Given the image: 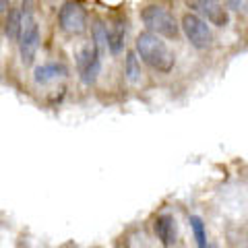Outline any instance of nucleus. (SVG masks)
Wrapping results in <instances>:
<instances>
[{
  "label": "nucleus",
  "instance_id": "1",
  "mask_svg": "<svg viewBox=\"0 0 248 248\" xmlns=\"http://www.w3.org/2000/svg\"><path fill=\"white\" fill-rule=\"evenodd\" d=\"M135 54H139L145 64H149L151 68H155V71H159V73H170L176 62L174 52L168 48L166 42L161 40L159 35L149 33V31H143V33L137 37V52Z\"/></svg>",
  "mask_w": 248,
  "mask_h": 248
},
{
  "label": "nucleus",
  "instance_id": "13",
  "mask_svg": "<svg viewBox=\"0 0 248 248\" xmlns=\"http://www.w3.org/2000/svg\"><path fill=\"white\" fill-rule=\"evenodd\" d=\"M124 75H126V79L137 85L139 81H141V64H139V58L135 52H128L126 54V62H124Z\"/></svg>",
  "mask_w": 248,
  "mask_h": 248
},
{
  "label": "nucleus",
  "instance_id": "7",
  "mask_svg": "<svg viewBox=\"0 0 248 248\" xmlns=\"http://www.w3.org/2000/svg\"><path fill=\"white\" fill-rule=\"evenodd\" d=\"M77 68H79V77L85 85H93L97 81V75L102 71V56L93 48V44L81 48L79 56H77Z\"/></svg>",
  "mask_w": 248,
  "mask_h": 248
},
{
  "label": "nucleus",
  "instance_id": "6",
  "mask_svg": "<svg viewBox=\"0 0 248 248\" xmlns=\"http://www.w3.org/2000/svg\"><path fill=\"white\" fill-rule=\"evenodd\" d=\"M186 4L192 9V15L205 17L215 27H226L230 23V15L221 6L219 0H186Z\"/></svg>",
  "mask_w": 248,
  "mask_h": 248
},
{
  "label": "nucleus",
  "instance_id": "16",
  "mask_svg": "<svg viewBox=\"0 0 248 248\" xmlns=\"http://www.w3.org/2000/svg\"><path fill=\"white\" fill-rule=\"evenodd\" d=\"M9 9H11V2H9V0H0V13L9 11Z\"/></svg>",
  "mask_w": 248,
  "mask_h": 248
},
{
  "label": "nucleus",
  "instance_id": "10",
  "mask_svg": "<svg viewBox=\"0 0 248 248\" xmlns=\"http://www.w3.org/2000/svg\"><path fill=\"white\" fill-rule=\"evenodd\" d=\"M68 71H66V66L64 64H60V62H50V64H42V66H37L35 68V73H33V79L35 83H50L54 79H58V77H64Z\"/></svg>",
  "mask_w": 248,
  "mask_h": 248
},
{
  "label": "nucleus",
  "instance_id": "3",
  "mask_svg": "<svg viewBox=\"0 0 248 248\" xmlns=\"http://www.w3.org/2000/svg\"><path fill=\"white\" fill-rule=\"evenodd\" d=\"M58 21L62 31L71 35H79L87 29V11L81 2H75V0H68V2L62 4V9L58 13Z\"/></svg>",
  "mask_w": 248,
  "mask_h": 248
},
{
  "label": "nucleus",
  "instance_id": "9",
  "mask_svg": "<svg viewBox=\"0 0 248 248\" xmlns=\"http://www.w3.org/2000/svg\"><path fill=\"white\" fill-rule=\"evenodd\" d=\"M124 37H126V27L122 19H116L112 27L108 29V50L112 54H120L124 48Z\"/></svg>",
  "mask_w": 248,
  "mask_h": 248
},
{
  "label": "nucleus",
  "instance_id": "8",
  "mask_svg": "<svg viewBox=\"0 0 248 248\" xmlns=\"http://www.w3.org/2000/svg\"><path fill=\"white\" fill-rule=\"evenodd\" d=\"M155 236L164 246H174L176 244V219L172 215H159L153 223Z\"/></svg>",
  "mask_w": 248,
  "mask_h": 248
},
{
  "label": "nucleus",
  "instance_id": "5",
  "mask_svg": "<svg viewBox=\"0 0 248 248\" xmlns=\"http://www.w3.org/2000/svg\"><path fill=\"white\" fill-rule=\"evenodd\" d=\"M182 29H184L186 37H188V42L199 50L209 48L213 42V35H211V29H209L207 21H203L192 13H186L182 17Z\"/></svg>",
  "mask_w": 248,
  "mask_h": 248
},
{
  "label": "nucleus",
  "instance_id": "11",
  "mask_svg": "<svg viewBox=\"0 0 248 248\" xmlns=\"http://www.w3.org/2000/svg\"><path fill=\"white\" fill-rule=\"evenodd\" d=\"M21 25H23L21 11H17V9L9 11V17H6V21H4V33H6V37L13 40V42H17L19 35H21Z\"/></svg>",
  "mask_w": 248,
  "mask_h": 248
},
{
  "label": "nucleus",
  "instance_id": "2",
  "mask_svg": "<svg viewBox=\"0 0 248 248\" xmlns=\"http://www.w3.org/2000/svg\"><path fill=\"white\" fill-rule=\"evenodd\" d=\"M141 19L145 23V27L149 33L155 35H164L168 40H176L178 33H180V27H178V21L172 13L159 4H149L145 6L141 13Z\"/></svg>",
  "mask_w": 248,
  "mask_h": 248
},
{
  "label": "nucleus",
  "instance_id": "15",
  "mask_svg": "<svg viewBox=\"0 0 248 248\" xmlns=\"http://www.w3.org/2000/svg\"><path fill=\"white\" fill-rule=\"evenodd\" d=\"M226 2L234 11H246V0H226Z\"/></svg>",
  "mask_w": 248,
  "mask_h": 248
},
{
  "label": "nucleus",
  "instance_id": "12",
  "mask_svg": "<svg viewBox=\"0 0 248 248\" xmlns=\"http://www.w3.org/2000/svg\"><path fill=\"white\" fill-rule=\"evenodd\" d=\"M91 29H93V42L91 44H93V48L97 50L99 56H102V54L108 50V27L104 25V21L95 19Z\"/></svg>",
  "mask_w": 248,
  "mask_h": 248
},
{
  "label": "nucleus",
  "instance_id": "4",
  "mask_svg": "<svg viewBox=\"0 0 248 248\" xmlns=\"http://www.w3.org/2000/svg\"><path fill=\"white\" fill-rule=\"evenodd\" d=\"M40 48V27L33 21V17H25L21 25V35H19V52H21V62L29 66L35 58V52Z\"/></svg>",
  "mask_w": 248,
  "mask_h": 248
},
{
  "label": "nucleus",
  "instance_id": "14",
  "mask_svg": "<svg viewBox=\"0 0 248 248\" xmlns=\"http://www.w3.org/2000/svg\"><path fill=\"white\" fill-rule=\"evenodd\" d=\"M190 228H192V232H195V238H197L199 248H207V230H205L203 219L197 217V215H192L190 217Z\"/></svg>",
  "mask_w": 248,
  "mask_h": 248
}]
</instances>
